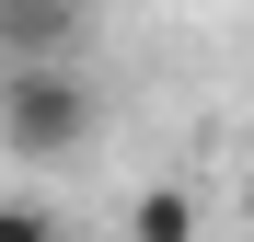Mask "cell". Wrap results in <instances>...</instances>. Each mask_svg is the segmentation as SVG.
<instances>
[{"label": "cell", "mask_w": 254, "mask_h": 242, "mask_svg": "<svg viewBox=\"0 0 254 242\" xmlns=\"http://www.w3.org/2000/svg\"><path fill=\"white\" fill-rule=\"evenodd\" d=\"M127 242H196V196H185V185H139Z\"/></svg>", "instance_id": "cell-3"}, {"label": "cell", "mask_w": 254, "mask_h": 242, "mask_svg": "<svg viewBox=\"0 0 254 242\" xmlns=\"http://www.w3.org/2000/svg\"><path fill=\"white\" fill-rule=\"evenodd\" d=\"M81 12L69 0H0V69H69Z\"/></svg>", "instance_id": "cell-2"}, {"label": "cell", "mask_w": 254, "mask_h": 242, "mask_svg": "<svg viewBox=\"0 0 254 242\" xmlns=\"http://www.w3.org/2000/svg\"><path fill=\"white\" fill-rule=\"evenodd\" d=\"M93 139V93H81V69H0V150L12 161H69Z\"/></svg>", "instance_id": "cell-1"}, {"label": "cell", "mask_w": 254, "mask_h": 242, "mask_svg": "<svg viewBox=\"0 0 254 242\" xmlns=\"http://www.w3.org/2000/svg\"><path fill=\"white\" fill-rule=\"evenodd\" d=\"M0 242H58V219L35 208V196H0Z\"/></svg>", "instance_id": "cell-4"}]
</instances>
